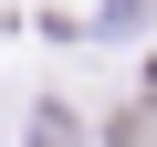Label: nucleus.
Masks as SVG:
<instances>
[{"instance_id": "1", "label": "nucleus", "mask_w": 157, "mask_h": 147, "mask_svg": "<svg viewBox=\"0 0 157 147\" xmlns=\"http://www.w3.org/2000/svg\"><path fill=\"white\" fill-rule=\"evenodd\" d=\"M147 105H157V63H147Z\"/></svg>"}]
</instances>
